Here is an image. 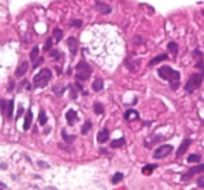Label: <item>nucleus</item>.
Listing matches in <instances>:
<instances>
[{"mask_svg":"<svg viewBox=\"0 0 204 190\" xmlns=\"http://www.w3.org/2000/svg\"><path fill=\"white\" fill-rule=\"evenodd\" d=\"M158 76L161 77L162 80H167L169 81V85L173 91L177 90L179 87V83H180V73L173 70L171 66H162L158 69Z\"/></svg>","mask_w":204,"mask_h":190,"instance_id":"1","label":"nucleus"},{"mask_svg":"<svg viewBox=\"0 0 204 190\" xmlns=\"http://www.w3.org/2000/svg\"><path fill=\"white\" fill-rule=\"evenodd\" d=\"M52 78V71L50 69H42L39 73H37L34 76V88H43L46 87L49 81Z\"/></svg>","mask_w":204,"mask_h":190,"instance_id":"2","label":"nucleus"},{"mask_svg":"<svg viewBox=\"0 0 204 190\" xmlns=\"http://www.w3.org/2000/svg\"><path fill=\"white\" fill-rule=\"evenodd\" d=\"M91 73L92 69L87 62L81 60V62L77 63V66H75V78H77V81H87L90 78Z\"/></svg>","mask_w":204,"mask_h":190,"instance_id":"3","label":"nucleus"},{"mask_svg":"<svg viewBox=\"0 0 204 190\" xmlns=\"http://www.w3.org/2000/svg\"><path fill=\"white\" fill-rule=\"evenodd\" d=\"M203 76H204V73H193L189 77L187 83L185 85V90H186L187 94H193L194 91L201 85V83H203Z\"/></svg>","mask_w":204,"mask_h":190,"instance_id":"4","label":"nucleus"},{"mask_svg":"<svg viewBox=\"0 0 204 190\" xmlns=\"http://www.w3.org/2000/svg\"><path fill=\"white\" fill-rule=\"evenodd\" d=\"M173 151V147H172L171 144H164V145H159V147L155 150V153H154V158L155 159H161V158H165L167 155Z\"/></svg>","mask_w":204,"mask_h":190,"instance_id":"5","label":"nucleus"},{"mask_svg":"<svg viewBox=\"0 0 204 190\" xmlns=\"http://www.w3.org/2000/svg\"><path fill=\"white\" fill-rule=\"evenodd\" d=\"M203 172H204V164L203 165H196V166L190 168L186 173L183 175L182 180H189L192 176H194V175H197V173H203Z\"/></svg>","mask_w":204,"mask_h":190,"instance_id":"6","label":"nucleus"},{"mask_svg":"<svg viewBox=\"0 0 204 190\" xmlns=\"http://www.w3.org/2000/svg\"><path fill=\"white\" fill-rule=\"evenodd\" d=\"M95 7H97V10L99 11L101 14H103V16H108V14L112 13V7L109 4H106V3H103V1H99V0L97 1Z\"/></svg>","mask_w":204,"mask_h":190,"instance_id":"7","label":"nucleus"},{"mask_svg":"<svg viewBox=\"0 0 204 190\" xmlns=\"http://www.w3.org/2000/svg\"><path fill=\"white\" fill-rule=\"evenodd\" d=\"M67 46L70 49V53L73 56H75L77 55V50H78V41H77V38L69 37V39H67Z\"/></svg>","mask_w":204,"mask_h":190,"instance_id":"8","label":"nucleus"},{"mask_svg":"<svg viewBox=\"0 0 204 190\" xmlns=\"http://www.w3.org/2000/svg\"><path fill=\"white\" fill-rule=\"evenodd\" d=\"M190 144H192V140H190V138H185V140H183L182 144H180V147L177 148V153H176V157H177V158H180L183 154H186L187 148L190 147Z\"/></svg>","mask_w":204,"mask_h":190,"instance_id":"9","label":"nucleus"},{"mask_svg":"<svg viewBox=\"0 0 204 190\" xmlns=\"http://www.w3.org/2000/svg\"><path fill=\"white\" fill-rule=\"evenodd\" d=\"M28 71V62H21V63L18 64V67L16 70V77H24L25 73Z\"/></svg>","mask_w":204,"mask_h":190,"instance_id":"10","label":"nucleus"},{"mask_svg":"<svg viewBox=\"0 0 204 190\" xmlns=\"http://www.w3.org/2000/svg\"><path fill=\"white\" fill-rule=\"evenodd\" d=\"M97 140H98V142H101V144L106 142L108 140H109V130H108V129L99 130V132H98V136H97Z\"/></svg>","mask_w":204,"mask_h":190,"instance_id":"11","label":"nucleus"},{"mask_svg":"<svg viewBox=\"0 0 204 190\" xmlns=\"http://www.w3.org/2000/svg\"><path fill=\"white\" fill-rule=\"evenodd\" d=\"M66 119H67V123H69V126H73L77 120V113H75L74 109H69V111L66 112Z\"/></svg>","mask_w":204,"mask_h":190,"instance_id":"12","label":"nucleus"},{"mask_svg":"<svg viewBox=\"0 0 204 190\" xmlns=\"http://www.w3.org/2000/svg\"><path fill=\"white\" fill-rule=\"evenodd\" d=\"M168 59V55L167 53H162V55H158V56H155V58H152L150 60V63H148V66H155V64H158V63H161V62H165Z\"/></svg>","mask_w":204,"mask_h":190,"instance_id":"13","label":"nucleus"},{"mask_svg":"<svg viewBox=\"0 0 204 190\" xmlns=\"http://www.w3.org/2000/svg\"><path fill=\"white\" fill-rule=\"evenodd\" d=\"M124 119L126 120H136V119H139V112L134 109H127L124 112Z\"/></svg>","mask_w":204,"mask_h":190,"instance_id":"14","label":"nucleus"},{"mask_svg":"<svg viewBox=\"0 0 204 190\" xmlns=\"http://www.w3.org/2000/svg\"><path fill=\"white\" fill-rule=\"evenodd\" d=\"M31 123H32V112H31V109H28L25 119H24V130H29Z\"/></svg>","mask_w":204,"mask_h":190,"instance_id":"15","label":"nucleus"},{"mask_svg":"<svg viewBox=\"0 0 204 190\" xmlns=\"http://www.w3.org/2000/svg\"><path fill=\"white\" fill-rule=\"evenodd\" d=\"M92 90L95 91V92H99V91H102V88H103V80L102 78H95L94 81H92Z\"/></svg>","mask_w":204,"mask_h":190,"instance_id":"16","label":"nucleus"},{"mask_svg":"<svg viewBox=\"0 0 204 190\" xmlns=\"http://www.w3.org/2000/svg\"><path fill=\"white\" fill-rule=\"evenodd\" d=\"M124 144H126V138H124V137H120V138L113 140V141L111 142V147H112V148H120V147H123Z\"/></svg>","mask_w":204,"mask_h":190,"instance_id":"17","label":"nucleus"},{"mask_svg":"<svg viewBox=\"0 0 204 190\" xmlns=\"http://www.w3.org/2000/svg\"><path fill=\"white\" fill-rule=\"evenodd\" d=\"M167 48H168V50H169V53H172L173 56H176L177 52H179V46H177L176 42H168Z\"/></svg>","mask_w":204,"mask_h":190,"instance_id":"18","label":"nucleus"},{"mask_svg":"<svg viewBox=\"0 0 204 190\" xmlns=\"http://www.w3.org/2000/svg\"><path fill=\"white\" fill-rule=\"evenodd\" d=\"M157 168L155 164H147L145 166H143V169H141V172L144 175H151L152 172H154V169Z\"/></svg>","mask_w":204,"mask_h":190,"instance_id":"19","label":"nucleus"},{"mask_svg":"<svg viewBox=\"0 0 204 190\" xmlns=\"http://www.w3.org/2000/svg\"><path fill=\"white\" fill-rule=\"evenodd\" d=\"M62 137H63V140H65L67 144H71V142L75 141V136L67 134V133H66V130H62Z\"/></svg>","mask_w":204,"mask_h":190,"instance_id":"20","label":"nucleus"},{"mask_svg":"<svg viewBox=\"0 0 204 190\" xmlns=\"http://www.w3.org/2000/svg\"><path fill=\"white\" fill-rule=\"evenodd\" d=\"M63 38V31L60 28H55L53 30V41L55 42H60Z\"/></svg>","mask_w":204,"mask_h":190,"instance_id":"21","label":"nucleus"},{"mask_svg":"<svg viewBox=\"0 0 204 190\" xmlns=\"http://www.w3.org/2000/svg\"><path fill=\"white\" fill-rule=\"evenodd\" d=\"M38 120H39V125H42V126H45V125L48 123V116H46V113H45V111H43V109H41V111H39Z\"/></svg>","mask_w":204,"mask_h":190,"instance_id":"22","label":"nucleus"},{"mask_svg":"<svg viewBox=\"0 0 204 190\" xmlns=\"http://www.w3.org/2000/svg\"><path fill=\"white\" fill-rule=\"evenodd\" d=\"M122 180H123V173H122V172H116V173L112 176L111 182H112L113 185H118V183H120Z\"/></svg>","mask_w":204,"mask_h":190,"instance_id":"23","label":"nucleus"},{"mask_svg":"<svg viewBox=\"0 0 204 190\" xmlns=\"http://www.w3.org/2000/svg\"><path fill=\"white\" fill-rule=\"evenodd\" d=\"M39 58V48L38 46H34L32 48V50H31V53H29V59H31V62H35L37 59Z\"/></svg>","mask_w":204,"mask_h":190,"instance_id":"24","label":"nucleus"},{"mask_svg":"<svg viewBox=\"0 0 204 190\" xmlns=\"http://www.w3.org/2000/svg\"><path fill=\"white\" fill-rule=\"evenodd\" d=\"M94 112H95V115H102L103 113V105H102L101 102H94Z\"/></svg>","mask_w":204,"mask_h":190,"instance_id":"25","label":"nucleus"},{"mask_svg":"<svg viewBox=\"0 0 204 190\" xmlns=\"http://www.w3.org/2000/svg\"><path fill=\"white\" fill-rule=\"evenodd\" d=\"M65 91H66V87H62V85H55L53 87V94L57 95V96H62L65 94Z\"/></svg>","mask_w":204,"mask_h":190,"instance_id":"26","label":"nucleus"},{"mask_svg":"<svg viewBox=\"0 0 204 190\" xmlns=\"http://www.w3.org/2000/svg\"><path fill=\"white\" fill-rule=\"evenodd\" d=\"M92 129V123H91V120H87L84 125H83V127H81V133L83 134H87V133L90 132Z\"/></svg>","mask_w":204,"mask_h":190,"instance_id":"27","label":"nucleus"},{"mask_svg":"<svg viewBox=\"0 0 204 190\" xmlns=\"http://www.w3.org/2000/svg\"><path fill=\"white\" fill-rule=\"evenodd\" d=\"M52 45H53V38L49 37L48 39H46V42H45L43 50H45V52H50V50H52Z\"/></svg>","mask_w":204,"mask_h":190,"instance_id":"28","label":"nucleus"},{"mask_svg":"<svg viewBox=\"0 0 204 190\" xmlns=\"http://www.w3.org/2000/svg\"><path fill=\"white\" fill-rule=\"evenodd\" d=\"M7 108H9V101L0 99V112L6 115V113H7Z\"/></svg>","mask_w":204,"mask_h":190,"instance_id":"29","label":"nucleus"},{"mask_svg":"<svg viewBox=\"0 0 204 190\" xmlns=\"http://www.w3.org/2000/svg\"><path fill=\"white\" fill-rule=\"evenodd\" d=\"M13 108H14V101L11 99V101H9V108H7V113H6V116L9 117V119L13 117Z\"/></svg>","mask_w":204,"mask_h":190,"instance_id":"30","label":"nucleus"},{"mask_svg":"<svg viewBox=\"0 0 204 190\" xmlns=\"http://www.w3.org/2000/svg\"><path fill=\"white\" fill-rule=\"evenodd\" d=\"M200 159H201V157H200L199 154H192V155H189L187 157V162H200Z\"/></svg>","mask_w":204,"mask_h":190,"instance_id":"31","label":"nucleus"},{"mask_svg":"<svg viewBox=\"0 0 204 190\" xmlns=\"http://www.w3.org/2000/svg\"><path fill=\"white\" fill-rule=\"evenodd\" d=\"M49 55H50V58L55 59V60L62 58V52H60V50H55V49H52V50L49 52Z\"/></svg>","mask_w":204,"mask_h":190,"instance_id":"32","label":"nucleus"},{"mask_svg":"<svg viewBox=\"0 0 204 190\" xmlns=\"http://www.w3.org/2000/svg\"><path fill=\"white\" fill-rule=\"evenodd\" d=\"M81 25H83V21L81 20H71V22H70V27L71 28H81Z\"/></svg>","mask_w":204,"mask_h":190,"instance_id":"33","label":"nucleus"},{"mask_svg":"<svg viewBox=\"0 0 204 190\" xmlns=\"http://www.w3.org/2000/svg\"><path fill=\"white\" fill-rule=\"evenodd\" d=\"M193 56H194V59H196L197 62H199V60H203V53L200 52V49H194Z\"/></svg>","mask_w":204,"mask_h":190,"instance_id":"34","label":"nucleus"},{"mask_svg":"<svg viewBox=\"0 0 204 190\" xmlns=\"http://www.w3.org/2000/svg\"><path fill=\"white\" fill-rule=\"evenodd\" d=\"M69 88H70V92H71V99H75L77 95H78V92H77V90L74 88V85H69Z\"/></svg>","mask_w":204,"mask_h":190,"instance_id":"35","label":"nucleus"},{"mask_svg":"<svg viewBox=\"0 0 204 190\" xmlns=\"http://www.w3.org/2000/svg\"><path fill=\"white\" fill-rule=\"evenodd\" d=\"M43 63V58H38L37 60H35V62H34V69H37V67H39V66H41V64Z\"/></svg>","mask_w":204,"mask_h":190,"instance_id":"36","label":"nucleus"},{"mask_svg":"<svg viewBox=\"0 0 204 190\" xmlns=\"http://www.w3.org/2000/svg\"><path fill=\"white\" fill-rule=\"evenodd\" d=\"M196 67L201 70V73H204V62L203 60H199V62L196 63Z\"/></svg>","mask_w":204,"mask_h":190,"instance_id":"37","label":"nucleus"},{"mask_svg":"<svg viewBox=\"0 0 204 190\" xmlns=\"http://www.w3.org/2000/svg\"><path fill=\"white\" fill-rule=\"evenodd\" d=\"M21 115H22V106H18V112H17V115H16V119H18Z\"/></svg>","mask_w":204,"mask_h":190,"instance_id":"38","label":"nucleus"},{"mask_svg":"<svg viewBox=\"0 0 204 190\" xmlns=\"http://www.w3.org/2000/svg\"><path fill=\"white\" fill-rule=\"evenodd\" d=\"M38 164H39V166H41V168H49V165L46 164V162H43V161H39Z\"/></svg>","mask_w":204,"mask_h":190,"instance_id":"39","label":"nucleus"},{"mask_svg":"<svg viewBox=\"0 0 204 190\" xmlns=\"http://www.w3.org/2000/svg\"><path fill=\"white\" fill-rule=\"evenodd\" d=\"M197 185H199L200 187H204V179H201V178H200V179L197 180Z\"/></svg>","mask_w":204,"mask_h":190,"instance_id":"40","label":"nucleus"},{"mask_svg":"<svg viewBox=\"0 0 204 190\" xmlns=\"http://www.w3.org/2000/svg\"><path fill=\"white\" fill-rule=\"evenodd\" d=\"M14 88V83H10V87H9V91H11Z\"/></svg>","mask_w":204,"mask_h":190,"instance_id":"41","label":"nucleus"},{"mask_svg":"<svg viewBox=\"0 0 204 190\" xmlns=\"http://www.w3.org/2000/svg\"><path fill=\"white\" fill-rule=\"evenodd\" d=\"M0 187H1V189H4V187H6V185L3 183V182H0Z\"/></svg>","mask_w":204,"mask_h":190,"instance_id":"42","label":"nucleus"},{"mask_svg":"<svg viewBox=\"0 0 204 190\" xmlns=\"http://www.w3.org/2000/svg\"><path fill=\"white\" fill-rule=\"evenodd\" d=\"M201 13H203V16H204V10H203V11H201Z\"/></svg>","mask_w":204,"mask_h":190,"instance_id":"43","label":"nucleus"},{"mask_svg":"<svg viewBox=\"0 0 204 190\" xmlns=\"http://www.w3.org/2000/svg\"><path fill=\"white\" fill-rule=\"evenodd\" d=\"M0 190H4V189H1V187H0Z\"/></svg>","mask_w":204,"mask_h":190,"instance_id":"44","label":"nucleus"}]
</instances>
